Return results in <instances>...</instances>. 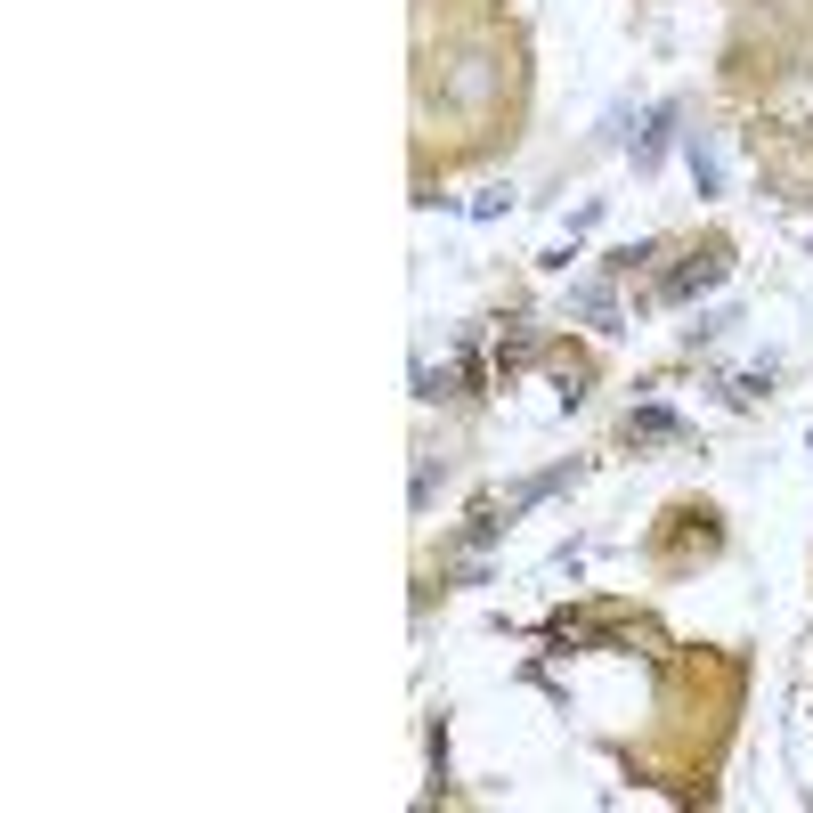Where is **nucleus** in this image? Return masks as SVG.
Instances as JSON below:
<instances>
[{
	"mask_svg": "<svg viewBox=\"0 0 813 813\" xmlns=\"http://www.w3.org/2000/svg\"><path fill=\"white\" fill-rule=\"evenodd\" d=\"M716 277H724V261H716V253H708V261H700V269H683V277H675V285H667V293H675V301H683V293H700V285H716Z\"/></svg>",
	"mask_w": 813,
	"mask_h": 813,
	"instance_id": "f03ea898",
	"label": "nucleus"
},
{
	"mask_svg": "<svg viewBox=\"0 0 813 813\" xmlns=\"http://www.w3.org/2000/svg\"><path fill=\"white\" fill-rule=\"evenodd\" d=\"M480 66H488V57H464V74H456V98H488V74H480Z\"/></svg>",
	"mask_w": 813,
	"mask_h": 813,
	"instance_id": "7ed1b4c3",
	"label": "nucleus"
},
{
	"mask_svg": "<svg viewBox=\"0 0 813 813\" xmlns=\"http://www.w3.org/2000/svg\"><path fill=\"white\" fill-rule=\"evenodd\" d=\"M635 431H651V440H667V431H675V415H667V407H643V415H635Z\"/></svg>",
	"mask_w": 813,
	"mask_h": 813,
	"instance_id": "39448f33",
	"label": "nucleus"
},
{
	"mask_svg": "<svg viewBox=\"0 0 813 813\" xmlns=\"http://www.w3.org/2000/svg\"><path fill=\"white\" fill-rule=\"evenodd\" d=\"M692 179H700V196L716 187V147H708V139H692Z\"/></svg>",
	"mask_w": 813,
	"mask_h": 813,
	"instance_id": "20e7f679",
	"label": "nucleus"
},
{
	"mask_svg": "<svg viewBox=\"0 0 813 813\" xmlns=\"http://www.w3.org/2000/svg\"><path fill=\"white\" fill-rule=\"evenodd\" d=\"M667 131H675V106H659V114H651V131L635 139V163H643V171H651V163L667 155Z\"/></svg>",
	"mask_w": 813,
	"mask_h": 813,
	"instance_id": "f257e3e1",
	"label": "nucleus"
}]
</instances>
